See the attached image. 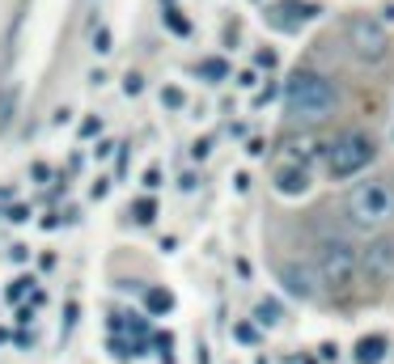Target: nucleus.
Instances as JSON below:
<instances>
[{
  "label": "nucleus",
  "mask_w": 394,
  "mask_h": 364,
  "mask_svg": "<svg viewBox=\"0 0 394 364\" xmlns=\"http://www.w3.org/2000/svg\"><path fill=\"white\" fill-rule=\"evenodd\" d=\"M310 267L318 271L323 293L344 297V293L352 288L357 271H361V250L352 246V237H344V233H327V237L314 242V259H310Z\"/></svg>",
  "instance_id": "nucleus-3"
},
{
  "label": "nucleus",
  "mask_w": 394,
  "mask_h": 364,
  "mask_svg": "<svg viewBox=\"0 0 394 364\" xmlns=\"http://www.w3.org/2000/svg\"><path fill=\"white\" fill-rule=\"evenodd\" d=\"M144 310H149V314H170V310H174V297H170L166 288H149V293H144Z\"/></svg>",
  "instance_id": "nucleus-11"
},
{
  "label": "nucleus",
  "mask_w": 394,
  "mask_h": 364,
  "mask_svg": "<svg viewBox=\"0 0 394 364\" xmlns=\"http://www.w3.org/2000/svg\"><path fill=\"white\" fill-rule=\"evenodd\" d=\"M123 89H127V93L136 98V93L144 89V76H140V72H127V76H123Z\"/></svg>",
  "instance_id": "nucleus-19"
},
{
  "label": "nucleus",
  "mask_w": 394,
  "mask_h": 364,
  "mask_svg": "<svg viewBox=\"0 0 394 364\" xmlns=\"http://www.w3.org/2000/svg\"><path fill=\"white\" fill-rule=\"evenodd\" d=\"M255 318H259L263 327H276V322H280L284 314H280V305H276V301H259V310H255Z\"/></svg>",
  "instance_id": "nucleus-15"
},
{
  "label": "nucleus",
  "mask_w": 394,
  "mask_h": 364,
  "mask_svg": "<svg viewBox=\"0 0 394 364\" xmlns=\"http://www.w3.org/2000/svg\"><path fill=\"white\" fill-rule=\"evenodd\" d=\"M208 148H212V140L204 136V140H195V148H191V153H195V157H208Z\"/></svg>",
  "instance_id": "nucleus-26"
},
{
  "label": "nucleus",
  "mask_w": 394,
  "mask_h": 364,
  "mask_svg": "<svg viewBox=\"0 0 394 364\" xmlns=\"http://www.w3.org/2000/svg\"><path fill=\"white\" fill-rule=\"evenodd\" d=\"M255 81H259V76H255V68H246V72H238V85H242V89H250Z\"/></svg>",
  "instance_id": "nucleus-25"
},
{
  "label": "nucleus",
  "mask_w": 394,
  "mask_h": 364,
  "mask_svg": "<svg viewBox=\"0 0 394 364\" xmlns=\"http://www.w3.org/2000/svg\"><path fill=\"white\" fill-rule=\"evenodd\" d=\"M225 42H229V47L238 42V21H229V25H225Z\"/></svg>",
  "instance_id": "nucleus-28"
},
{
  "label": "nucleus",
  "mask_w": 394,
  "mask_h": 364,
  "mask_svg": "<svg viewBox=\"0 0 394 364\" xmlns=\"http://www.w3.org/2000/svg\"><path fill=\"white\" fill-rule=\"evenodd\" d=\"M276 280H280V288H284L289 297H297V301H314V297L323 293V280H318V271H314L310 263H280V267H276Z\"/></svg>",
  "instance_id": "nucleus-6"
},
{
  "label": "nucleus",
  "mask_w": 394,
  "mask_h": 364,
  "mask_svg": "<svg viewBox=\"0 0 394 364\" xmlns=\"http://www.w3.org/2000/svg\"><path fill=\"white\" fill-rule=\"evenodd\" d=\"M93 51H110V30H93Z\"/></svg>",
  "instance_id": "nucleus-20"
},
{
  "label": "nucleus",
  "mask_w": 394,
  "mask_h": 364,
  "mask_svg": "<svg viewBox=\"0 0 394 364\" xmlns=\"http://www.w3.org/2000/svg\"><path fill=\"white\" fill-rule=\"evenodd\" d=\"M323 360H340V348L335 344H323Z\"/></svg>",
  "instance_id": "nucleus-31"
},
{
  "label": "nucleus",
  "mask_w": 394,
  "mask_h": 364,
  "mask_svg": "<svg viewBox=\"0 0 394 364\" xmlns=\"http://www.w3.org/2000/svg\"><path fill=\"white\" fill-rule=\"evenodd\" d=\"M25 293H34V280H30V276H17V280L4 288V297H8V301H21Z\"/></svg>",
  "instance_id": "nucleus-16"
},
{
  "label": "nucleus",
  "mask_w": 394,
  "mask_h": 364,
  "mask_svg": "<svg viewBox=\"0 0 394 364\" xmlns=\"http://www.w3.org/2000/svg\"><path fill=\"white\" fill-rule=\"evenodd\" d=\"M272 187H276L280 195H289V199H293V195H306V191H310V170H306V165H293V161H280Z\"/></svg>",
  "instance_id": "nucleus-9"
},
{
  "label": "nucleus",
  "mask_w": 394,
  "mask_h": 364,
  "mask_svg": "<svg viewBox=\"0 0 394 364\" xmlns=\"http://www.w3.org/2000/svg\"><path fill=\"white\" fill-rule=\"evenodd\" d=\"M178 187H182V191H195V187H199V178L187 170V174H178Z\"/></svg>",
  "instance_id": "nucleus-24"
},
{
  "label": "nucleus",
  "mask_w": 394,
  "mask_h": 364,
  "mask_svg": "<svg viewBox=\"0 0 394 364\" xmlns=\"http://www.w3.org/2000/svg\"><path fill=\"white\" fill-rule=\"evenodd\" d=\"M340 221L352 233H373V237L386 225H394V174H373V178L357 182L352 191H344Z\"/></svg>",
  "instance_id": "nucleus-1"
},
{
  "label": "nucleus",
  "mask_w": 394,
  "mask_h": 364,
  "mask_svg": "<svg viewBox=\"0 0 394 364\" xmlns=\"http://www.w3.org/2000/svg\"><path fill=\"white\" fill-rule=\"evenodd\" d=\"M386 140L394 144V106H390V115H386Z\"/></svg>",
  "instance_id": "nucleus-32"
},
{
  "label": "nucleus",
  "mask_w": 394,
  "mask_h": 364,
  "mask_svg": "<svg viewBox=\"0 0 394 364\" xmlns=\"http://www.w3.org/2000/svg\"><path fill=\"white\" fill-rule=\"evenodd\" d=\"M246 153H250V157H259V153H263V136H250V144H246Z\"/></svg>",
  "instance_id": "nucleus-27"
},
{
  "label": "nucleus",
  "mask_w": 394,
  "mask_h": 364,
  "mask_svg": "<svg viewBox=\"0 0 394 364\" xmlns=\"http://www.w3.org/2000/svg\"><path fill=\"white\" fill-rule=\"evenodd\" d=\"M132 221H136V225H153V221H157V199H153V195H149V199H136V204H132Z\"/></svg>",
  "instance_id": "nucleus-12"
},
{
  "label": "nucleus",
  "mask_w": 394,
  "mask_h": 364,
  "mask_svg": "<svg viewBox=\"0 0 394 364\" xmlns=\"http://www.w3.org/2000/svg\"><path fill=\"white\" fill-rule=\"evenodd\" d=\"M166 25H170V34H178V38H187V34H191V21H187V13H182V8H174V4L166 8Z\"/></svg>",
  "instance_id": "nucleus-13"
},
{
  "label": "nucleus",
  "mask_w": 394,
  "mask_h": 364,
  "mask_svg": "<svg viewBox=\"0 0 394 364\" xmlns=\"http://www.w3.org/2000/svg\"><path fill=\"white\" fill-rule=\"evenodd\" d=\"M199 76H208V81H225V76H229V64H225L221 55H212V59H199Z\"/></svg>",
  "instance_id": "nucleus-14"
},
{
  "label": "nucleus",
  "mask_w": 394,
  "mask_h": 364,
  "mask_svg": "<svg viewBox=\"0 0 394 364\" xmlns=\"http://www.w3.org/2000/svg\"><path fill=\"white\" fill-rule=\"evenodd\" d=\"M323 157H327V174L331 178H357L361 170H369L378 161V140L369 131L352 127V131H340L335 140H327Z\"/></svg>",
  "instance_id": "nucleus-4"
},
{
  "label": "nucleus",
  "mask_w": 394,
  "mask_h": 364,
  "mask_svg": "<svg viewBox=\"0 0 394 364\" xmlns=\"http://www.w3.org/2000/svg\"><path fill=\"white\" fill-rule=\"evenodd\" d=\"M323 13V4H306V0H280L272 13H267V21L276 25V30H297L301 21H310V17H318Z\"/></svg>",
  "instance_id": "nucleus-8"
},
{
  "label": "nucleus",
  "mask_w": 394,
  "mask_h": 364,
  "mask_svg": "<svg viewBox=\"0 0 394 364\" xmlns=\"http://www.w3.org/2000/svg\"><path fill=\"white\" fill-rule=\"evenodd\" d=\"M25 216H30V208H25V204H13V208H8V221H13V225H21Z\"/></svg>",
  "instance_id": "nucleus-22"
},
{
  "label": "nucleus",
  "mask_w": 394,
  "mask_h": 364,
  "mask_svg": "<svg viewBox=\"0 0 394 364\" xmlns=\"http://www.w3.org/2000/svg\"><path fill=\"white\" fill-rule=\"evenodd\" d=\"M340 110V89L318 68H293L284 81V115L293 123H323Z\"/></svg>",
  "instance_id": "nucleus-2"
},
{
  "label": "nucleus",
  "mask_w": 394,
  "mask_h": 364,
  "mask_svg": "<svg viewBox=\"0 0 394 364\" xmlns=\"http://www.w3.org/2000/svg\"><path fill=\"white\" fill-rule=\"evenodd\" d=\"M301 364H318V360H310V356H306V360H301Z\"/></svg>",
  "instance_id": "nucleus-33"
},
{
  "label": "nucleus",
  "mask_w": 394,
  "mask_h": 364,
  "mask_svg": "<svg viewBox=\"0 0 394 364\" xmlns=\"http://www.w3.org/2000/svg\"><path fill=\"white\" fill-rule=\"evenodd\" d=\"M161 102H166L170 110H182V106H187V93H182L178 85H166V89H161Z\"/></svg>",
  "instance_id": "nucleus-17"
},
{
  "label": "nucleus",
  "mask_w": 394,
  "mask_h": 364,
  "mask_svg": "<svg viewBox=\"0 0 394 364\" xmlns=\"http://www.w3.org/2000/svg\"><path fill=\"white\" fill-rule=\"evenodd\" d=\"M255 59H259V64H263V68H272V64H276V51H259V55H255Z\"/></svg>",
  "instance_id": "nucleus-29"
},
{
  "label": "nucleus",
  "mask_w": 394,
  "mask_h": 364,
  "mask_svg": "<svg viewBox=\"0 0 394 364\" xmlns=\"http://www.w3.org/2000/svg\"><path fill=\"white\" fill-rule=\"evenodd\" d=\"M81 136H98V119H85L81 123Z\"/></svg>",
  "instance_id": "nucleus-30"
},
{
  "label": "nucleus",
  "mask_w": 394,
  "mask_h": 364,
  "mask_svg": "<svg viewBox=\"0 0 394 364\" xmlns=\"http://www.w3.org/2000/svg\"><path fill=\"white\" fill-rule=\"evenodd\" d=\"M361 271H365L373 284H390L394 280V237H373V242L361 250Z\"/></svg>",
  "instance_id": "nucleus-7"
},
{
  "label": "nucleus",
  "mask_w": 394,
  "mask_h": 364,
  "mask_svg": "<svg viewBox=\"0 0 394 364\" xmlns=\"http://www.w3.org/2000/svg\"><path fill=\"white\" fill-rule=\"evenodd\" d=\"M233 339L255 348V344H259V327H250V322H238V327H233Z\"/></svg>",
  "instance_id": "nucleus-18"
},
{
  "label": "nucleus",
  "mask_w": 394,
  "mask_h": 364,
  "mask_svg": "<svg viewBox=\"0 0 394 364\" xmlns=\"http://www.w3.org/2000/svg\"><path fill=\"white\" fill-rule=\"evenodd\" d=\"M157 182H161V170H157V165H149V170H144V187H149V191H153V187H157Z\"/></svg>",
  "instance_id": "nucleus-23"
},
{
  "label": "nucleus",
  "mask_w": 394,
  "mask_h": 364,
  "mask_svg": "<svg viewBox=\"0 0 394 364\" xmlns=\"http://www.w3.org/2000/svg\"><path fill=\"white\" fill-rule=\"evenodd\" d=\"M30 174H34V182H47V178H51V165H42V161H34V165H30Z\"/></svg>",
  "instance_id": "nucleus-21"
},
{
  "label": "nucleus",
  "mask_w": 394,
  "mask_h": 364,
  "mask_svg": "<svg viewBox=\"0 0 394 364\" xmlns=\"http://www.w3.org/2000/svg\"><path fill=\"white\" fill-rule=\"evenodd\" d=\"M344 51L357 64H382L386 51H390V38H386L382 21H373V17H348L344 21Z\"/></svg>",
  "instance_id": "nucleus-5"
},
{
  "label": "nucleus",
  "mask_w": 394,
  "mask_h": 364,
  "mask_svg": "<svg viewBox=\"0 0 394 364\" xmlns=\"http://www.w3.org/2000/svg\"><path fill=\"white\" fill-rule=\"evenodd\" d=\"M386 352H390V339H386V335H365V339L352 348V360L357 364H382Z\"/></svg>",
  "instance_id": "nucleus-10"
}]
</instances>
